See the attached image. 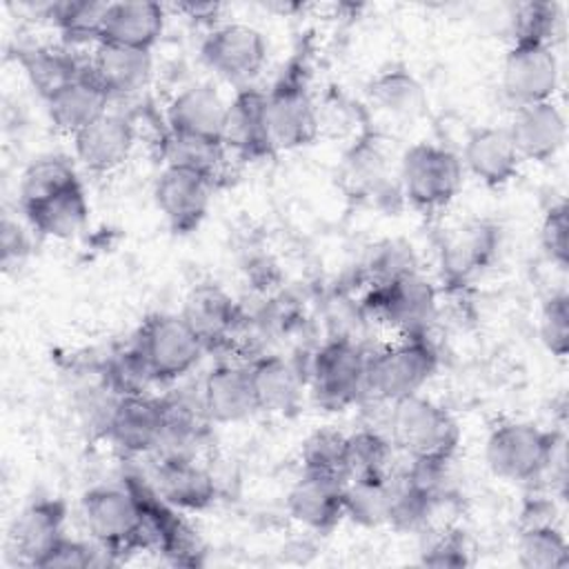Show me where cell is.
Returning a JSON list of instances; mask_svg holds the SVG:
<instances>
[{
  "label": "cell",
  "instance_id": "6da1fadb",
  "mask_svg": "<svg viewBox=\"0 0 569 569\" xmlns=\"http://www.w3.org/2000/svg\"><path fill=\"white\" fill-rule=\"evenodd\" d=\"M80 513L89 536L107 556L116 558L151 547L142 505L127 482L89 489L80 500Z\"/></svg>",
  "mask_w": 569,
  "mask_h": 569
},
{
  "label": "cell",
  "instance_id": "7a4b0ae2",
  "mask_svg": "<svg viewBox=\"0 0 569 569\" xmlns=\"http://www.w3.org/2000/svg\"><path fill=\"white\" fill-rule=\"evenodd\" d=\"M391 442L409 460H449L460 445L456 418L436 400L413 393L391 402Z\"/></svg>",
  "mask_w": 569,
  "mask_h": 569
},
{
  "label": "cell",
  "instance_id": "3957f363",
  "mask_svg": "<svg viewBox=\"0 0 569 569\" xmlns=\"http://www.w3.org/2000/svg\"><path fill=\"white\" fill-rule=\"evenodd\" d=\"M465 180L460 156L436 142L411 144L398 164V184L407 202L425 213L445 209Z\"/></svg>",
  "mask_w": 569,
  "mask_h": 569
},
{
  "label": "cell",
  "instance_id": "277c9868",
  "mask_svg": "<svg viewBox=\"0 0 569 569\" xmlns=\"http://www.w3.org/2000/svg\"><path fill=\"white\" fill-rule=\"evenodd\" d=\"M560 438L533 422L509 420L491 429L485 460L493 476L509 482L538 480L556 460Z\"/></svg>",
  "mask_w": 569,
  "mask_h": 569
},
{
  "label": "cell",
  "instance_id": "5b68a950",
  "mask_svg": "<svg viewBox=\"0 0 569 569\" xmlns=\"http://www.w3.org/2000/svg\"><path fill=\"white\" fill-rule=\"evenodd\" d=\"M133 349L153 382H171L189 373L207 351L180 313H151L138 327Z\"/></svg>",
  "mask_w": 569,
  "mask_h": 569
},
{
  "label": "cell",
  "instance_id": "8992f818",
  "mask_svg": "<svg viewBox=\"0 0 569 569\" xmlns=\"http://www.w3.org/2000/svg\"><path fill=\"white\" fill-rule=\"evenodd\" d=\"M436 369L438 353L427 336H407L376 353H369L365 385L378 400L396 402L420 393Z\"/></svg>",
  "mask_w": 569,
  "mask_h": 569
},
{
  "label": "cell",
  "instance_id": "52a82bcc",
  "mask_svg": "<svg viewBox=\"0 0 569 569\" xmlns=\"http://www.w3.org/2000/svg\"><path fill=\"white\" fill-rule=\"evenodd\" d=\"M369 353L351 338L327 340L311 358L309 385L316 402L329 411L351 407L367 391Z\"/></svg>",
  "mask_w": 569,
  "mask_h": 569
},
{
  "label": "cell",
  "instance_id": "ba28073f",
  "mask_svg": "<svg viewBox=\"0 0 569 569\" xmlns=\"http://www.w3.org/2000/svg\"><path fill=\"white\" fill-rule=\"evenodd\" d=\"M365 309L396 331L398 338L427 336L436 318L438 300L433 284L418 271H411L393 280L371 284Z\"/></svg>",
  "mask_w": 569,
  "mask_h": 569
},
{
  "label": "cell",
  "instance_id": "9c48e42d",
  "mask_svg": "<svg viewBox=\"0 0 569 569\" xmlns=\"http://www.w3.org/2000/svg\"><path fill=\"white\" fill-rule=\"evenodd\" d=\"M267 93V120L276 151L311 144L320 131V116L302 64H291Z\"/></svg>",
  "mask_w": 569,
  "mask_h": 569
},
{
  "label": "cell",
  "instance_id": "30bf717a",
  "mask_svg": "<svg viewBox=\"0 0 569 569\" xmlns=\"http://www.w3.org/2000/svg\"><path fill=\"white\" fill-rule=\"evenodd\" d=\"M560 64L553 44L511 42L500 71V87L513 107L553 100Z\"/></svg>",
  "mask_w": 569,
  "mask_h": 569
},
{
  "label": "cell",
  "instance_id": "8fae6325",
  "mask_svg": "<svg viewBox=\"0 0 569 569\" xmlns=\"http://www.w3.org/2000/svg\"><path fill=\"white\" fill-rule=\"evenodd\" d=\"M264 36L244 22H224L213 27L202 44V62L229 82H247L258 76L267 62Z\"/></svg>",
  "mask_w": 569,
  "mask_h": 569
},
{
  "label": "cell",
  "instance_id": "7c38bea8",
  "mask_svg": "<svg viewBox=\"0 0 569 569\" xmlns=\"http://www.w3.org/2000/svg\"><path fill=\"white\" fill-rule=\"evenodd\" d=\"M167 420L164 398L147 393L118 396L107 413V436L127 456L156 453Z\"/></svg>",
  "mask_w": 569,
  "mask_h": 569
},
{
  "label": "cell",
  "instance_id": "4fadbf2b",
  "mask_svg": "<svg viewBox=\"0 0 569 569\" xmlns=\"http://www.w3.org/2000/svg\"><path fill=\"white\" fill-rule=\"evenodd\" d=\"M213 182L200 173L164 164L153 184V200L169 229L176 233L196 231L211 202Z\"/></svg>",
  "mask_w": 569,
  "mask_h": 569
},
{
  "label": "cell",
  "instance_id": "5bb4252c",
  "mask_svg": "<svg viewBox=\"0 0 569 569\" xmlns=\"http://www.w3.org/2000/svg\"><path fill=\"white\" fill-rule=\"evenodd\" d=\"M127 485L136 491L142 505L151 547H156L176 565H198L202 556V547L196 531L182 518V511L167 505L156 493L151 482L127 478Z\"/></svg>",
  "mask_w": 569,
  "mask_h": 569
},
{
  "label": "cell",
  "instance_id": "9a60e30c",
  "mask_svg": "<svg viewBox=\"0 0 569 569\" xmlns=\"http://www.w3.org/2000/svg\"><path fill=\"white\" fill-rule=\"evenodd\" d=\"M222 144L227 151H233L244 160H262L276 153L267 120L264 91L256 87H240L236 91L227 107Z\"/></svg>",
  "mask_w": 569,
  "mask_h": 569
},
{
  "label": "cell",
  "instance_id": "2e32d148",
  "mask_svg": "<svg viewBox=\"0 0 569 569\" xmlns=\"http://www.w3.org/2000/svg\"><path fill=\"white\" fill-rule=\"evenodd\" d=\"M200 407L209 422L233 425L258 413L249 365L220 362L202 380Z\"/></svg>",
  "mask_w": 569,
  "mask_h": 569
},
{
  "label": "cell",
  "instance_id": "e0dca14e",
  "mask_svg": "<svg viewBox=\"0 0 569 569\" xmlns=\"http://www.w3.org/2000/svg\"><path fill=\"white\" fill-rule=\"evenodd\" d=\"M151 487L182 513H196L213 505L218 487L213 473L196 456H160Z\"/></svg>",
  "mask_w": 569,
  "mask_h": 569
},
{
  "label": "cell",
  "instance_id": "ac0fdd59",
  "mask_svg": "<svg viewBox=\"0 0 569 569\" xmlns=\"http://www.w3.org/2000/svg\"><path fill=\"white\" fill-rule=\"evenodd\" d=\"M78 162L91 173H109L124 164L136 144L133 122L118 111H107L73 138Z\"/></svg>",
  "mask_w": 569,
  "mask_h": 569
},
{
  "label": "cell",
  "instance_id": "d6986e66",
  "mask_svg": "<svg viewBox=\"0 0 569 569\" xmlns=\"http://www.w3.org/2000/svg\"><path fill=\"white\" fill-rule=\"evenodd\" d=\"M345 482L338 476L302 471L287 493L289 516L316 533L331 531L345 518Z\"/></svg>",
  "mask_w": 569,
  "mask_h": 569
},
{
  "label": "cell",
  "instance_id": "ffe728a7",
  "mask_svg": "<svg viewBox=\"0 0 569 569\" xmlns=\"http://www.w3.org/2000/svg\"><path fill=\"white\" fill-rule=\"evenodd\" d=\"M511 142L522 160H551L567 140V122L553 100L516 107L507 124Z\"/></svg>",
  "mask_w": 569,
  "mask_h": 569
},
{
  "label": "cell",
  "instance_id": "44dd1931",
  "mask_svg": "<svg viewBox=\"0 0 569 569\" xmlns=\"http://www.w3.org/2000/svg\"><path fill=\"white\" fill-rule=\"evenodd\" d=\"M460 162L478 182L496 189L518 176L522 158L511 142L507 127H478L467 136Z\"/></svg>",
  "mask_w": 569,
  "mask_h": 569
},
{
  "label": "cell",
  "instance_id": "7402d4cb",
  "mask_svg": "<svg viewBox=\"0 0 569 569\" xmlns=\"http://www.w3.org/2000/svg\"><path fill=\"white\" fill-rule=\"evenodd\" d=\"M500 244V229L489 220H471L447 236L440 249L442 276L449 284H465L480 273Z\"/></svg>",
  "mask_w": 569,
  "mask_h": 569
},
{
  "label": "cell",
  "instance_id": "603a6c76",
  "mask_svg": "<svg viewBox=\"0 0 569 569\" xmlns=\"http://www.w3.org/2000/svg\"><path fill=\"white\" fill-rule=\"evenodd\" d=\"M67 505L60 498L29 502L11 525L9 545L20 562L36 567L40 558L64 536Z\"/></svg>",
  "mask_w": 569,
  "mask_h": 569
},
{
  "label": "cell",
  "instance_id": "cb8c5ba5",
  "mask_svg": "<svg viewBox=\"0 0 569 569\" xmlns=\"http://www.w3.org/2000/svg\"><path fill=\"white\" fill-rule=\"evenodd\" d=\"M87 71L109 93V98H127L142 91L153 73L151 51L98 42Z\"/></svg>",
  "mask_w": 569,
  "mask_h": 569
},
{
  "label": "cell",
  "instance_id": "d4e9b609",
  "mask_svg": "<svg viewBox=\"0 0 569 569\" xmlns=\"http://www.w3.org/2000/svg\"><path fill=\"white\" fill-rule=\"evenodd\" d=\"M229 102L207 82H196L178 91L167 104L169 131L200 136L222 142Z\"/></svg>",
  "mask_w": 569,
  "mask_h": 569
},
{
  "label": "cell",
  "instance_id": "484cf974",
  "mask_svg": "<svg viewBox=\"0 0 569 569\" xmlns=\"http://www.w3.org/2000/svg\"><path fill=\"white\" fill-rule=\"evenodd\" d=\"M180 316L198 333L204 349L224 345L240 322L236 300L222 287L209 282L196 284L187 293Z\"/></svg>",
  "mask_w": 569,
  "mask_h": 569
},
{
  "label": "cell",
  "instance_id": "4316f807",
  "mask_svg": "<svg viewBox=\"0 0 569 569\" xmlns=\"http://www.w3.org/2000/svg\"><path fill=\"white\" fill-rule=\"evenodd\" d=\"M164 31V9L149 0L107 2L102 40L120 47L151 51Z\"/></svg>",
  "mask_w": 569,
  "mask_h": 569
},
{
  "label": "cell",
  "instance_id": "83f0119b",
  "mask_svg": "<svg viewBox=\"0 0 569 569\" xmlns=\"http://www.w3.org/2000/svg\"><path fill=\"white\" fill-rule=\"evenodd\" d=\"M258 411L291 413L300 407L305 376L298 365L284 356H262L249 365Z\"/></svg>",
  "mask_w": 569,
  "mask_h": 569
},
{
  "label": "cell",
  "instance_id": "f1b7e54d",
  "mask_svg": "<svg viewBox=\"0 0 569 569\" xmlns=\"http://www.w3.org/2000/svg\"><path fill=\"white\" fill-rule=\"evenodd\" d=\"M109 93L84 69L80 78H76L47 100V113L58 131L73 138L87 124L104 116L109 111Z\"/></svg>",
  "mask_w": 569,
  "mask_h": 569
},
{
  "label": "cell",
  "instance_id": "f546056e",
  "mask_svg": "<svg viewBox=\"0 0 569 569\" xmlns=\"http://www.w3.org/2000/svg\"><path fill=\"white\" fill-rule=\"evenodd\" d=\"M29 227L51 240H69L78 236L89 222V200L82 182L67 187L27 209H22Z\"/></svg>",
  "mask_w": 569,
  "mask_h": 569
},
{
  "label": "cell",
  "instance_id": "4dcf8cb0",
  "mask_svg": "<svg viewBox=\"0 0 569 569\" xmlns=\"http://www.w3.org/2000/svg\"><path fill=\"white\" fill-rule=\"evenodd\" d=\"M18 60L31 82V87L38 91V96L47 102L53 93H58L62 87L80 78L87 69L78 60L71 47L62 44H33L18 51Z\"/></svg>",
  "mask_w": 569,
  "mask_h": 569
},
{
  "label": "cell",
  "instance_id": "1f68e13d",
  "mask_svg": "<svg viewBox=\"0 0 569 569\" xmlns=\"http://www.w3.org/2000/svg\"><path fill=\"white\" fill-rule=\"evenodd\" d=\"M371 102L389 116L413 118L425 107V89L420 80L405 64H389L380 69L369 82Z\"/></svg>",
  "mask_w": 569,
  "mask_h": 569
},
{
  "label": "cell",
  "instance_id": "d6a6232c",
  "mask_svg": "<svg viewBox=\"0 0 569 569\" xmlns=\"http://www.w3.org/2000/svg\"><path fill=\"white\" fill-rule=\"evenodd\" d=\"M516 553L527 569H562L569 565V545L558 522L518 525Z\"/></svg>",
  "mask_w": 569,
  "mask_h": 569
},
{
  "label": "cell",
  "instance_id": "836d02e7",
  "mask_svg": "<svg viewBox=\"0 0 569 569\" xmlns=\"http://www.w3.org/2000/svg\"><path fill=\"white\" fill-rule=\"evenodd\" d=\"M224 153H227V147L220 140H209L200 136L167 131L162 140L164 164L200 173L211 182L218 178L222 169Z\"/></svg>",
  "mask_w": 569,
  "mask_h": 569
},
{
  "label": "cell",
  "instance_id": "e575fe53",
  "mask_svg": "<svg viewBox=\"0 0 569 569\" xmlns=\"http://www.w3.org/2000/svg\"><path fill=\"white\" fill-rule=\"evenodd\" d=\"M107 2L62 0L47 4V18L58 29L67 47L98 44L102 40V18Z\"/></svg>",
  "mask_w": 569,
  "mask_h": 569
},
{
  "label": "cell",
  "instance_id": "d590c367",
  "mask_svg": "<svg viewBox=\"0 0 569 569\" xmlns=\"http://www.w3.org/2000/svg\"><path fill=\"white\" fill-rule=\"evenodd\" d=\"M438 496L416 485L405 471L391 476V496L387 509V525L402 533H413L427 527Z\"/></svg>",
  "mask_w": 569,
  "mask_h": 569
},
{
  "label": "cell",
  "instance_id": "8d00e7d4",
  "mask_svg": "<svg viewBox=\"0 0 569 569\" xmlns=\"http://www.w3.org/2000/svg\"><path fill=\"white\" fill-rule=\"evenodd\" d=\"M78 171L64 156H40L27 164L18 184L20 209H27L67 187L78 184Z\"/></svg>",
  "mask_w": 569,
  "mask_h": 569
},
{
  "label": "cell",
  "instance_id": "74e56055",
  "mask_svg": "<svg viewBox=\"0 0 569 569\" xmlns=\"http://www.w3.org/2000/svg\"><path fill=\"white\" fill-rule=\"evenodd\" d=\"M391 473L380 478H349L345 482V518L360 527L387 525Z\"/></svg>",
  "mask_w": 569,
  "mask_h": 569
},
{
  "label": "cell",
  "instance_id": "f35d334b",
  "mask_svg": "<svg viewBox=\"0 0 569 569\" xmlns=\"http://www.w3.org/2000/svg\"><path fill=\"white\" fill-rule=\"evenodd\" d=\"M393 445L380 431L360 429L347 436L345 476L349 478H380L389 476Z\"/></svg>",
  "mask_w": 569,
  "mask_h": 569
},
{
  "label": "cell",
  "instance_id": "ab89813d",
  "mask_svg": "<svg viewBox=\"0 0 569 569\" xmlns=\"http://www.w3.org/2000/svg\"><path fill=\"white\" fill-rule=\"evenodd\" d=\"M345 447L347 436L331 427H320L311 431L300 449V465L307 473L338 476L345 478Z\"/></svg>",
  "mask_w": 569,
  "mask_h": 569
},
{
  "label": "cell",
  "instance_id": "60d3db41",
  "mask_svg": "<svg viewBox=\"0 0 569 569\" xmlns=\"http://www.w3.org/2000/svg\"><path fill=\"white\" fill-rule=\"evenodd\" d=\"M385 169L387 158L376 144V140L362 138L347 151L342 178L356 193H376L380 184H385Z\"/></svg>",
  "mask_w": 569,
  "mask_h": 569
},
{
  "label": "cell",
  "instance_id": "b9f144b4",
  "mask_svg": "<svg viewBox=\"0 0 569 569\" xmlns=\"http://www.w3.org/2000/svg\"><path fill=\"white\" fill-rule=\"evenodd\" d=\"M560 24V9L553 2H525L513 13V42L551 44Z\"/></svg>",
  "mask_w": 569,
  "mask_h": 569
},
{
  "label": "cell",
  "instance_id": "7bdbcfd3",
  "mask_svg": "<svg viewBox=\"0 0 569 569\" xmlns=\"http://www.w3.org/2000/svg\"><path fill=\"white\" fill-rule=\"evenodd\" d=\"M540 340L556 358L569 351V298L565 291L551 293L540 311Z\"/></svg>",
  "mask_w": 569,
  "mask_h": 569
},
{
  "label": "cell",
  "instance_id": "ee69618b",
  "mask_svg": "<svg viewBox=\"0 0 569 569\" xmlns=\"http://www.w3.org/2000/svg\"><path fill=\"white\" fill-rule=\"evenodd\" d=\"M569 220H567V202L560 200L551 204L540 224V244L547 258L565 269L569 264Z\"/></svg>",
  "mask_w": 569,
  "mask_h": 569
},
{
  "label": "cell",
  "instance_id": "f6af8a7d",
  "mask_svg": "<svg viewBox=\"0 0 569 569\" xmlns=\"http://www.w3.org/2000/svg\"><path fill=\"white\" fill-rule=\"evenodd\" d=\"M420 562L427 567H438V569H458L467 567L469 560V545L462 531L458 529H447L438 533L420 556Z\"/></svg>",
  "mask_w": 569,
  "mask_h": 569
},
{
  "label": "cell",
  "instance_id": "bcb514c9",
  "mask_svg": "<svg viewBox=\"0 0 569 569\" xmlns=\"http://www.w3.org/2000/svg\"><path fill=\"white\" fill-rule=\"evenodd\" d=\"M98 562V551L87 542L62 536L36 567L40 569H82Z\"/></svg>",
  "mask_w": 569,
  "mask_h": 569
},
{
  "label": "cell",
  "instance_id": "7dc6e473",
  "mask_svg": "<svg viewBox=\"0 0 569 569\" xmlns=\"http://www.w3.org/2000/svg\"><path fill=\"white\" fill-rule=\"evenodd\" d=\"M27 256H29V238H27L24 229L18 222L4 218V222H2V264H4V269L20 267Z\"/></svg>",
  "mask_w": 569,
  "mask_h": 569
}]
</instances>
